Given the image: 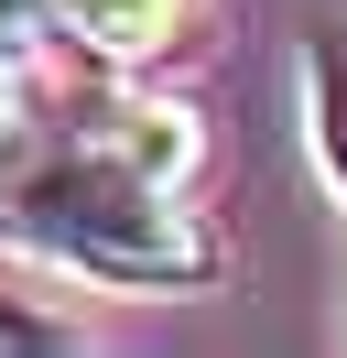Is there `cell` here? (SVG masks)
<instances>
[{"label":"cell","mask_w":347,"mask_h":358,"mask_svg":"<svg viewBox=\"0 0 347 358\" xmlns=\"http://www.w3.org/2000/svg\"><path fill=\"white\" fill-rule=\"evenodd\" d=\"M11 228L33 250H55V261L98 271V282H141V293H185V282L217 271V228L185 206V185L120 163L108 141L43 163V174L11 196Z\"/></svg>","instance_id":"1"},{"label":"cell","mask_w":347,"mask_h":358,"mask_svg":"<svg viewBox=\"0 0 347 358\" xmlns=\"http://www.w3.org/2000/svg\"><path fill=\"white\" fill-rule=\"evenodd\" d=\"M98 141L120 163H141V174H163V185H185L195 163H206V141H195V120L174 109V98H108V109H98Z\"/></svg>","instance_id":"2"},{"label":"cell","mask_w":347,"mask_h":358,"mask_svg":"<svg viewBox=\"0 0 347 358\" xmlns=\"http://www.w3.org/2000/svg\"><path fill=\"white\" fill-rule=\"evenodd\" d=\"M304 131H315V163L347 196V33H315L304 44Z\"/></svg>","instance_id":"4"},{"label":"cell","mask_w":347,"mask_h":358,"mask_svg":"<svg viewBox=\"0 0 347 358\" xmlns=\"http://www.w3.org/2000/svg\"><path fill=\"white\" fill-rule=\"evenodd\" d=\"M43 22H55V0H0V76L43 44Z\"/></svg>","instance_id":"5"},{"label":"cell","mask_w":347,"mask_h":358,"mask_svg":"<svg viewBox=\"0 0 347 358\" xmlns=\"http://www.w3.org/2000/svg\"><path fill=\"white\" fill-rule=\"evenodd\" d=\"M55 33L108 55V66H130V55H163L185 33V0H55Z\"/></svg>","instance_id":"3"}]
</instances>
